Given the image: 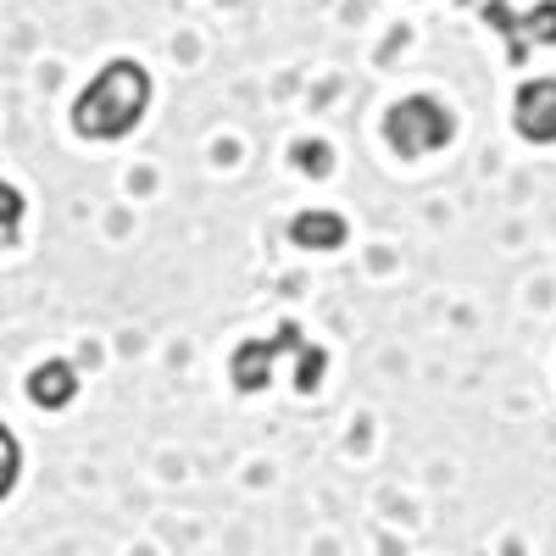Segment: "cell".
Instances as JSON below:
<instances>
[{
  "label": "cell",
  "mask_w": 556,
  "mask_h": 556,
  "mask_svg": "<svg viewBox=\"0 0 556 556\" xmlns=\"http://www.w3.org/2000/svg\"><path fill=\"white\" fill-rule=\"evenodd\" d=\"M17 223H23V195L7 190V235H12V240H17Z\"/></svg>",
  "instance_id": "9"
},
{
  "label": "cell",
  "mask_w": 556,
  "mask_h": 556,
  "mask_svg": "<svg viewBox=\"0 0 556 556\" xmlns=\"http://www.w3.org/2000/svg\"><path fill=\"white\" fill-rule=\"evenodd\" d=\"M384 139H390L395 156H429V151H440V146H451V139H456V117L434 96H406V101L390 106Z\"/></svg>",
  "instance_id": "2"
},
{
  "label": "cell",
  "mask_w": 556,
  "mask_h": 556,
  "mask_svg": "<svg viewBox=\"0 0 556 556\" xmlns=\"http://www.w3.org/2000/svg\"><path fill=\"white\" fill-rule=\"evenodd\" d=\"M484 23H490L495 34L513 39V62H523L529 45H556V0H540L529 17H518L513 7H506V0H490V7H484Z\"/></svg>",
  "instance_id": "3"
},
{
  "label": "cell",
  "mask_w": 556,
  "mask_h": 556,
  "mask_svg": "<svg viewBox=\"0 0 556 556\" xmlns=\"http://www.w3.org/2000/svg\"><path fill=\"white\" fill-rule=\"evenodd\" d=\"M151 106V73L139 62H106L89 89L73 101V134L78 139H123Z\"/></svg>",
  "instance_id": "1"
},
{
  "label": "cell",
  "mask_w": 556,
  "mask_h": 556,
  "mask_svg": "<svg viewBox=\"0 0 556 556\" xmlns=\"http://www.w3.org/2000/svg\"><path fill=\"white\" fill-rule=\"evenodd\" d=\"M278 351H290V323H285L278 334H267V340H245V345H235V356H228V379H235V390H240V395L267 390Z\"/></svg>",
  "instance_id": "4"
},
{
  "label": "cell",
  "mask_w": 556,
  "mask_h": 556,
  "mask_svg": "<svg viewBox=\"0 0 556 556\" xmlns=\"http://www.w3.org/2000/svg\"><path fill=\"white\" fill-rule=\"evenodd\" d=\"M295 156H301L306 173H329V151H323V146H295Z\"/></svg>",
  "instance_id": "8"
},
{
  "label": "cell",
  "mask_w": 556,
  "mask_h": 556,
  "mask_svg": "<svg viewBox=\"0 0 556 556\" xmlns=\"http://www.w3.org/2000/svg\"><path fill=\"white\" fill-rule=\"evenodd\" d=\"M513 123L529 146H556V78H529L513 101Z\"/></svg>",
  "instance_id": "5"
},
{
  "label": "cell",
  "mask_w": 556,
  "mask_h": 556,
  "mask_svg": "<svg viewBox=\"0 0 556 556\" xmlns=\"http://www.w3.org/2000/svg\"><path fill=\"white\" fill-rule=\"evenodd\" d=\"M28 395H34L45 412H62V406L78 395V374H73V362H45V367H34Z\"/></svg>",
  "instance_id": "7"
},
{
  "label": "cell",
  "mask_w": 556,
  "mask_h": 556,
  "mask_svg": "<svg viewBox=\"0 0 556 556\" xmlns=\"http://www.w3.org/2000/svg\"><path fill=\"white\" fill-rule=\"evenodd\" d=\"M345 235H351V228H345L340 212H301V217H290V240L301 251H340Z\"/></svg>",
  "instance_id": "6"
}]
</instances>
